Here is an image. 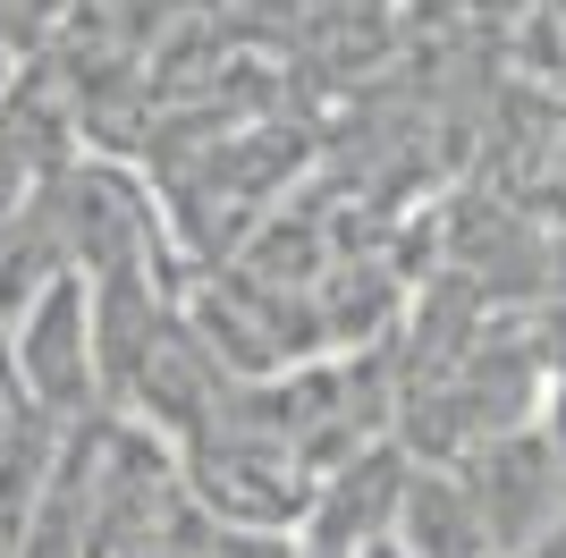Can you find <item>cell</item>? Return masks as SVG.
Segmentation results:
<instances>
[{
	"label": "cell",
	"instance_id": "6da1fadb",
	"mask_svg": "<svg viewBox=\"0 0 566 558\" xmlns=\"http://www.w3.org/2000/svg\"><path fill=\"white\" fill-rule=\"evenodd\" d=\"M0 355H9V390L60 432L111 415L102 406V364H94V288L76 271H51L25 297V313L0 330Z\"/></svg>",
	"mask_w": 566,
	"mask_h": 558
},
{
	"label": "cell",
	"instance_id": "7a4b0ae2",
	"mask_svg": "<svg viewBox=\"0 0 566 558\" xmlns=\"http://www.w3.org/2000/svg\"><path fill=\"white\" fill-rule=\"evenodd\" d=\"M457 483H465L473 516H482V541H491L499 558H524L566 516V474H558V457H549V441L533 423L507 432V441H482Z\"/></svg>",
	"mask_w": 566,
	"mask_h": 558
},
{
	"label": "cell",
	"instance_id": "3957f363",
	"mask_svg": "<svg viewBox=\"0 0 566 558\" xmlns=\"http://www.w3.org/2000/svg\"><path fill=\"white\" fill-rule=\"evenodd\" d=\"M212 558H296V541L287 534H220Z\"/></svg>",
	"mask_w": 566,
	"mask_h": 558
},
{
	"label": "cell",
	"instance_id": "277c9868",
	"mask_svg": "<svg viewBox=\"0 0 566 558\" xmlns=\"http://www.w3.org/2000/svg\"><path fill=\"white\" fill-rule=\"evenodd\" d=\"M9 397H18V390H9V355H0V415H9Z\"/></svg>",
	"mask_w": 566,
	"mask_h": 558
},
{
	"label": "cell",
	"instance_id": "5b68a950",
	"mask_svg": "<svg viewBox=\"0 0 566 558\" xmlns=\"http://www.w3.org/2000/svg\"><path fill=\"white\" fill-rule=\"evenodd\" d=\"M9 76H18V60H9V51H0V93H9Z\"/></svg>",
	"mask_w": 566,
	"mask_h": 558
},
{
	"label": "cell",
	"instance_id": "8992f818",
	"mask_svg": "<svg viewBox=\"0 0 566 558\" xmlns=\"http://www.w3.org/2000/svg\"><path fill=\"white\" fill-rule=\"evenodd\" d=\"M491 558H499V550H491Z\"/></svg>",
	"mask_w": 566,
	"mask_h": 558
}]
</instances>
